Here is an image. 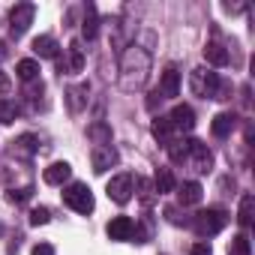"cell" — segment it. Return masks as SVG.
<instances>
[{
	"label": "cell",
	"instance_id": "cell-8",
	"mask_svg": "<svg viewBox=\"0 0 255 255\" xmlns=\"http://www.w3.org/2000/svg\"><path fill=\"white\" fill-rule=\"evenodd\" d=\"M171 126L177 132H192V126H195V111L189 108V105H174V111H171Z\"/></svg>",
	"mask_w": 255,
	"mask_h": 255
},
{
	"label": "cell",
	"instance_id": "cell-32",
	"mask_svg": "<svg viewBox=\"0 0 255 255\" xmlns=\"http://www.w3.org/2000/svg\"><path fill=\"white\" fill-rule=\"evenodd\" d=\"M159 102H162V93H159V90H153V93H150V99H147V108H150V111H156V105H159Z\"/></svg>",
	"mask_w": 255,
	"mask_h": 255
},
{
	"label": "cell",
	"instance_id": "cell-2",
	"mask_svg": "<svg viewBox=\"0 0 255 255\" xmlns=\"http://www.w3.org/2000/svg\"><path fill=\"white\" fill-rule=\"evenodd\" d=\"M192 90L204 99H225V84L210 69H192Z\"/></svg>",
	"mask_w": 255,
	"mask_h": 255
},
{
	"label": "cell",
	"instance_id": "cell-33",
	"mask_svg": "<svg viewBox=\"0 0 255 255\" xmlns=\"http://www.w3.org/2000/svg\"><path fill=\"white\" fill-rule=\"evenodd\" d=\"M189 255H213V252H210V246H207V243H195Z\"/></svg>",
	"mask_w": 255,
	"mask_h": 255
},
{
	"label": "cell",
	"instance_id": "cell-26",
	"mask_svg": "<svg viewBox=\"0 0 255 255\" xmlns=\"http://www.w3.org/2000/svg\"><path fill=\"white\" fill-rule=\"evenodd\" d=\"M39 75V63L36 60H18V78L21 81H33Z\"/></svg>",
	"mask_w": 255,
	"mask_h": 255
},
{
	"label": "cell",
	"instance_id": "cell-16",
	"mask_svg": "<svg viewBox=\"0 0 255 255\" xmlns=\"http://www.w3.org/2000/svg\"><path fill=\"white\" fill-rule=\"evenodd\" d=\"M33 54L57 60V57H60V45H57L54 36H36V39H33Z\"/></svg>",
	"mask_w": 255,
	"mask_h": 255
},
{
	"label": "cell",
	"instance_id": "cell-19",
	"mask_svg": "<svg viewBox=\"0 0 255 255\" xmlns=\"http://www.w3.org/2000/svg\"><path fill=\"white\" fill-rule=\"evenodd\" d=\"M174 132H177V129L171 126L168 117H156V120H153V138H159V144L168 147V144L174 141Z\"/></svg>",
	"mask_w": 255,
	"mask_h": 255
},
{
	"label": "cell",
	"instance_id": "cell-30",
	"mask_svg": "<svg viewBox=\"0 0 255 255\" xmlns=\"http://www.w3.org/2000/svg\"><path fill=\"white\" fill-rule=\"evenodd\" d=\"M30 195H33L30 186H24V189H9V201H12V204H21V201H27Z\"/></svg>",
	"mask_w": 255,
	"mask_h": 255
},
{
	"label": "cell",
	"instance_id": "cell-11",
	"mask_svg": "<svg viewBox=\"0 0 255 255\" xmlns=\"http://www.w3.org/2000/svg\"><path fill=\"white\" fill-rule=\"evenodd\" d=\"M156 90L162 93V99H174V96L180 93V72H177V66H168V69L162 72V81H159Z\"/></svg>",
	"mask_w": 255,
	"mask_h": 255
},
{
	"label": "cell",
	"instance_id": "cell-10",
	"mask_svg": "<svg viewBox=\"0 0 255 255\" xmlns=\"http://www.w3.org/2000/svg\"><path fill=\"white\" fill-rule=\"evenodd\" d=\"M132 231H135V222L129 216H114L108 222V237L111 240H132Z\"/></svg>",
	"mask_w": 255,
	"mask_h": 255
},
{
	"label": "cell",
	"instance_id": "cell-35",
	"mask_svg": "<svg viewBox=\"0 0 255 255\" xmlns=\"http://www.w3.org/2000/svg\"><path fill=\"white\" fill-rule=\"evenodd\" d=\"M0 60H6V45L0 42Z\"/></svg>",
	"mask_w": 255,
	"mask_h": 255
},
{
	"label": "cell",
	"instance_id": "cell-3",
	"mask_svg": "<svg viewBox=\"0 0 255 255\" xmlns=\"http://www.w3.org/2000/svg\"><path fill=\"white\" fill-rule=\"evenodd\" d=\"M192 225H195V231H198L201 237H210V234H219V231L228 225V213H225L222 207H210V210H201V213L192 219Z\"/></svg>",
	"mask_w": 255,
	"mask_h": 255
},
{
	"label": "cell",
	"instance_id": "cell-36",
	"mask_svg": "<svg viewBox=\"0 0 255 255\" xmlns=\"http://www.w3.org/2000/svg\"><path fill=\"white\" fill-rule=\"evenodd\" d=\"M0 234H3V225H0Z\"/></svg>",
	"mask_w": 255,
	"mask_h": 255
},
{
	"label": "cell",
	"instance_id": "cell-7",
	"mask_svg": "<svg viewBox=\"0 0 255 255\" xmlns=\"http://www.w3.org/2000/svg\"><path fill=\"white\" fill-rule=\"evenodd\" d=\"M186 159H192V165H195V171H210V165H213V156H210V150H207V144H201V141H189V153H186Z\"/></svg>",
	"mask_w": 255,
	"mask_h": 255
},
{
	"label": "cell",
	"instance_id": "cell-1",
	"mask_svg": "<svg viewBox=\"0 0 255 255\" xmlns=\"http://www.w3.org/2000/svg\"><path fill=\"white\" fill-rule=\"evenodd\" d=\"M147 75H150V54L138 45L126 48L123 57H120V87L126 93L141 90L147 84Z\"/></svg>",
	"mask_w": 255,
	"mask_h": 255
},
{
	"label": "cell",
	"instance_id": "cell-6",
	"mask_svg": "<svg viewBox=\"0 0 255 255\" xmlns=\"http://www.w3.org/2000/svg\"><path fill=\"white\" fill-rule=\"evenodd\" d=\"M33 15H36V6H33V3H18V6H12V12H9V27H12V33L21 36V33L33 24Z\"/></svg>",
	"mask_w": 255,
	"mask_h": 255
},
{
	"label": "cell",
	"instance_id": "cell-34",
	"mask_svg": "<svg viewBox=\"0 0 255 255\" xmlns=\"http://www.w3.org/2000/svg\"><path fill=\"white\" fill-rule=\"evenodd\" d=\"M6 90H9V78L0 72V93H6Z\"/></svg>",
	"mask_w": 255,
	"mask_h": 255
},
{
	"label": "cell",
	"instance_id": "cell-29",
	"mask_svg": "<svg viewBox=\"0 0 255 255\" xmlns=\"http://www.w3.org/2000/svg\"><path fill=\"white\" fill-rule=\"evenodd\" d=\"M48 219H51L48 207H36V210H30V225H45Z\"/></svg>",
	"mask_w": 255,
	"mask_h": 255
},
{
	"label": "cell",
	"instance_id": "cell-23",
	"mask_svg": "<svg viewBox=\"0 0 255 255\" xmlns=\"http://www.w3.org/2000/svg\"><path fill=\"white\" fill-rule=\"evenodd\" d=\"M81 33H84V39H96V33H99V15H96V6H87V12H84V24H81Z\"/></svg>",
	"mask_w": 255,
	"mask_h": 255
},
{
	"label": "cell",
	"instance_id": "cell-12",
	"mask_svg": "<svg viewBox=\"0 0 255 255\" xmlns=\"http://www.w3.org/2000/svg\"><path fill=\"white\" fill-rule=\"evenodd\" d=\"M234 126H237V117H234L231 111H219V114L213 117V123H210V132H213L216 138H228V135L234 132Z\"/></svg>",
	"mask_w": 255,
	"mask_h": 255
},
{
	"label": "cell",
	"instance_id": "cell-9",
	"mask_svg": "<svg viewBox=\"0 0 255 255\" xmlns=\"http://www.w3.org/2000/svg\"><path fill=\"white\" fill-rule=\"evenodd\" d=\"M90 162H93V171H96V174H105L111 165H117V150H114L111 144H108V147H93Z\"/></svg>",
	"mask_w": 255,
	"mask_h": 255
},
{
	"label": "cell",
	"instance_id": "cell-31",
	"mask_svg": "<svg viewBox=\"0 0 255 255\" xmlns=\"http://www.w3.org/2000/svg\"><path fill=\"white\" fill-rule=\"evenodd\" d=\"M30 255H54V246H51V243H36Z\"/></svg>",
	"mask_w": 255,
	"mask_h": 255
},
{
	"label": "cell",
	"instance_id": "cell-27",
	"mask_svg": "<svg viewBox=\"0 0 255 255\" xmlns=\"http://www.w3.org/2000/svg\"><path fill=\"white\" fill-rule=\"evenodd\" d=\"M228 255H252V246H249V237L246 234H237L228 246Z\"/></svg>",
	"mask_w": 255,
	"mask_h": 255
},
{
	"label": "cell",
	"instance_id": "cell-5",
	"mask_svg": "<svg viewBox=\"0 0 255 255\" xmlns=\"http://www.w3.org/2000/svg\"><path fill=\"white\" fill-rule=\"evenodd\" d=\"M132 183H135L132 174H117V177H111L108 180V198L114 204H129L132 201V192H135Z\"/></svg>",
	"mask_w": 255,
	"mask_h": 255
},
{
	"label": "cell",
	"instance_id": "cell-21",
	"mask_svg": "<svg viewBox=\"0 0 255 255\" xmlns=\"http://www.w3.org/2000/svg\"><path fill=\"white\" fill-rule=\"evenodd\" d=\"M87 90H90L87 84H78V87H69V90H66V102H69V111H72V114H78V111L87 105Z\"/></svg>",
	"mask_w": 255,
	"mask_h": 255
},
{
	"label": "cell",
	"instance_id": "cell-14",
	"mask_svg": "<svg viewBox=\"0 0 255 255\" xmlns=\"http://www.w3.org/2000/svg\"><path fill=\"white\" fill-rule=\"evenodd\" d=\"M69 174H72L69 162H51V165L42 171V180H45L48 186H63V183L69 180Z\"/></svg>",
	"mask_w": 255,
	"mask_h": 255
},
{
	"label": "cell",
	"instance_id": "cell-17",
	"mask_svg": "<svg viewBox=\"0 0 255 255\" xmlns=\"http://www.w3.org/2000/svg\"><path fill=\"white\" fill-rule=\"evenodd\" d=\"M204 60L210 63V66H228V51H225V45L222 42H207L204 45Z\"/></svg>",
	"mask_w": 255,
	"mask_h": 255
},
{
	"label": "cell",
	"instance_id": "cell-4",
	"mask_svg": "<svg viewBox=\"0 0 255 255\" xmlns=\"http://www.w3.org/2000/svg\"><path fill=\"white\" fill-rule=\"evenodd\" d=\"M63 201H66V207H72L75 213H84V216L93 210V195H90L87 183H72V186H66V189H63Z\"/></svg>",
	"mask_w": 255,
	"mask_h": 255
},
{
	"label": "cell",
	"instance_id": "cell-22",
	"mask_svg": "<svg viewBox=\"0 0 255 255\" xmlns=\"http://www.w3.org/2000/svg\"><path fill=\"white\" fill-rule=\"evenodd\" d=\"M153 189H156L159 195H168V192H174V174H171V168H156Z\"/></svg>",
	"mask_w": 255,
	"mask_h": 255
},
{
	"label": "cell",
	"instance_id": "cell-24",
	"mask_svg": "<svg viewBox=\"0 0 255 255\" xmlns=\"http://www.w3.org/2000/svg\"><path fill=\"white\" fill-rule=\"evenodd\" d=\"M132 189H138V201H141L144 207H147V204H153V195H156V189H153V183H150L147 177H135Z\"/></svg>",
	"mask_w": 255,
	"mask_h": 255
},
{
	"label": "cell",
	"instance_id": "cell-25",
	"mask_svg": "<svg viewBox=\"0 0 255 255\" xmlns=\"http://www.w3.org/2000/svg\"><path fill=\"white\" fill-rule=\"evenodd\" d=\"M252 207H255V198H252V195L246 192V195L240 198V210H237V222H240L243 228H246V225L252 222Z\"/></svg>",
	"mask_w": 255,
	"mask_h": 255
},
{
	"label": "cell",
	"instance_id": "cell-15",
	"mask_svg": "<svg viewBox=\"0 0 255 255\" xmlns=\"http://www.w3.org/2000/svg\"><path fill=\"white\" fill-rule=\"evenodd\" d=\"M87 138H90L96 147H108V144H111V126L102 123V120L90 123V126H87Z\"/></svg>",
	"mask_w": 255,
	"mask_h": 255
},
{
	"label": "cell",
	"instance_id": "cell-20",
	"mask_svg": "<svg viewBox=\"0 0 255 255\" xmlns=\"http://www.w3.org/2000/svg\"><path fill=\"white\" fill-rule=\"evenodd\" d=\"M177 198H180V204H183V207H189V204H198V201L204 198V189H201V183L189 180V183H183V186H180Z\"/></svg>",
	"mask_w": 255,
	"mask_h": 255
},
{
	"label": "cell",
	"instance_id": "cell-13",
	"mask_svg": "<svg viewBox=\"0 0 255 255\" xmlns=\"http://www.w3.org/2000/svg\"><path fill=\"white\" fill-rule=\"evenodd\" d=\"M66 51H69V60H66V63H60V60H57L60 72H81V69H84V48H81V42H78V39H72Z\"/></svg>",
	"mask_w": 255,
	"mask_h": 255
},
{
	"label": "cell",
	"instance_id": "cell-28",
	"mask_svg": "<svg viewBox=\"0 0 255 255\" xmlns=\"http://www.w3.org/2000/svg\"><path fill=\"white\" fill-rule=\"evenodd\" d=\"M18 117V105L12 99H0V123H12Z\"/></svg>",
	"mask_w": 255,
	"mask_h": 255
},
{
	"label": "cell",
	"instance_id": "cell-18",
	"mask_svg": "<svg viewBox=\"0 0 255 255\" xmlns=\"http://www.w3.org/2000/svg\"><path fill=\"white\" fill-rule=\"evenodd\" d=\"M36 150H39V138L36 135H21V138L12 141V153L21 156V159H30Z\"/></svg>",
	"mask_w": 255,
	"mask_h": 255
}]
</instances>
